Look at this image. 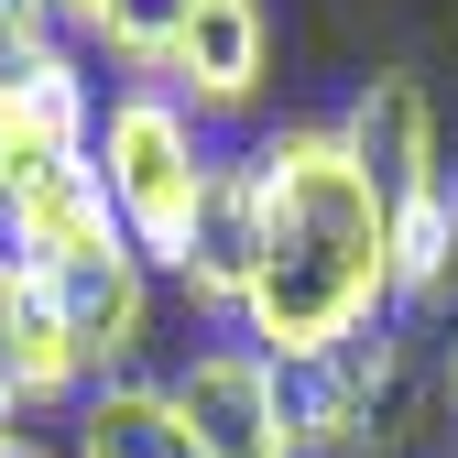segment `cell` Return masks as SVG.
<instances>
[{
    "mask_svg": "<svg viewBox=\"0 0 458 458\" xmlns=\"http://www.w3.org/2000/svg\"><path fill=\"white\" fill-rule=\"evenodd\" d=\"M251 197H262V273H251V306H241L251 350L273 371H306L338 338L382 327V306H393V197L338 142V121H284L251 153Z\"/></svg>",
    "mask_w": 458,
    "mask_h": 458,
    "instance_id": "obj_1",
    "label": "cell"
},
{
    "mask_svg": "<svg viewBox=\"0 0 458 458\" xmlns=\"http://www.w3.org/2000/svg\"><path fill=\"white\" fill-rule=\"evenodd\" d=\"M98 197L121 218V241L164 273H186V241H197V208L218 186V153L197 142V109L175 88H121L98 109Z\"/></svg>",
    "mask_w": 458,
    "mask_h": 458,
    "instance_id": "obj_2",
    "label": "cell"
},
{
    "mask_svg": "<svg viewBox=\"0 0 458 458\" xmlns=\"http://www.w3.org/2000/svg\"><path fill=\"white\" fill-rule=\"evenodd\" d=\"M393 393H404V338H393V327L338 338L327 360L284 371L295 447H306V458H360V447H382V437H393Z\"/></svg>",
    "mask_w": 458,
    "mask_h": 458,
    "instance_id": "obj_3",
    "label": "cell"
},
{
    "mask_svg": "<svg viewBox=\"0 0 458 458\" xmlns=\"http://www.w3.org/2000/svg\"><path fill=\"white\" fill-rule=\"evenodd\" d=\"M164 393H175L197 458H306V447H295V415H284V371H273L262 350H241V338L197 350Z\"/></svg>",
    "mask_w": 458,
    "mask_h": 458,
    "instance_id": "obj_4",
    "label": "cell"
},
{
    "mask_svg": "<svg viewBox=\"0 0 458 458\" xmlns=\"http://www.w3.org/2000/svg\"><path fill=\"white\" fill-rule=\"evenodd\" d=\"M98 153V98L77 77L66 44H44L33 66L0 88V218H12V197L33 175H55V164H88Z\"/></svg>",
    "mask_w": 458,
    "mask_h": 458,
    "instance_id": "obj_5",
    "label": "cell"
},
{
    "mask_svg": "<svg viewBox=\"0 0 458 458\" xmlns=\"http://www.w3.org/2000/svg\"><path fill=\"white\" fill-rule=\"evenodd\" d=\"M44 284H55V306H66L88 371H121L142 338H153V262L121 241V229H109V241H88V251H66Z\"/></svg>",
    "mask_w": 458,
    "mask_h": 458,
    "instance_id": "obj_6",
    "label": "cell"
},
{
    "mask_svg": "<svg viewBox=\"0 0 458 458\" xmlns=\"http://www.w3.org/2000/svg\"><path fill=\"white\" fill-rule=\"evenodd\" d=\"M262 66H273V22H262V0H186L175 66H164V88H175L186 109H208V121L251 109V98H262Z\"/></svg>",
    "mask_w": 458,
    "mask_h": 458,
    "instance_id": "obj_7",
    "label": "cell"
},
{
    "mask_svg": "<svg viewBox=\"0 0 458 458\" xmlns=\"http://www.w3.org/2000/svg\"><path fill=\"white\" fill-rule=\"evenodd\" d=\"M338 142H350L371 164V186L393 208H415V197H447V142H437V98L415 77H371L350 98V121H338Z\"/></svg>",
    "mask_w": 458,
    "mask_h": 458,
    "instance_id": "obj_8",
    "label": "cell"
},
{
    "mask_svg": "<svg viewBox=\"0 0 458 458\" xmlns=\"http://www.w3.org/2000/svg\"><path fill=\"white\" fill-rule=\"evenodd\" d=\"M0 371H12L22 404H66V393H88V350H77L66 306H55V284L22 251H0Z\"/></svg>",
    "mask_w": 458,
    "mask_h": 458,
    "instance_id": "obj_9",
    "label": "cell"
},
{
    "mask_svg": "<svg viewBox=\"0 0 458 458\" xmlns=\"http://www.w3.org/2000/svg\"><path fill=\"white\" fill-rule=\"evenodd\" d=\"M251 273H262V197H251V164H218V186L197 208V241H186V295L241 317Z\"/></svg>",
    "mask_w": 458,
    "mask_h": 458,
    "instance_id": "obj_10",
    "label": "cell"
},
{
    "mask_svg": "<svg viewBox=\"0 0 458 458\" xmlns=\"http://www.w3.org/2000/svg\"><path fill=\"white\" fill-rule=\"evenodd\" d=\"M66 458H197V437H186L164 382H98L77 404V447Z\"/></svg>",
    "mask_w": 458,
    "mask_h": 458,
    "instance_id": "obj_11",
    "label": "cell"
},
{
    "mask_svg": "<svg viewBox=\"0 0 458 458\" xmlns=\"http://www.w3.org/2000/svg\"><path fill=\"white\" fill-rule=\"evenodd\" d=\"M66 22H77L98 55H121L142 88H164V66H175V33H186V0H66Z\"/></svg>",
    "mask_w": 458,
    "mask_h": 458,
    "instance_id": "obj_12",
    "label": "cell"
},
{
    "mask_svg": "<svg viewBox=\"0 0 458 458\" xmlns=\"http://www.w3.org/2000/svg\"><path fill=\"white\" fill-rule=\"evenodd\" d=\"M447 262H458L447 197H415V208H393V306H437Z\"/></svg>",
    "mask_w": 458,
    "mask_h": 458,
    "instance_id": "obj_13",
    "label": "cell"
},
{
    "mask_svg": "<svg viewBox=\"0 0 458 458\" xmlns=\"http://www.w3.org/2000/svg\"><path fill=\"white\" fill-rule=\"evenodd\" d=\"M437 393H447V415H458V327H447V360H437Z\"/></svg>",
    "mask_w": 458,
    "mask_h": 458,
    "instance_id": "obj_14",
    "label": "cell"
},
{
    "mask_svg": "<svg viewBox=\"0 0 458 458\" xmlns=\"http://www.w3.org/2000/svg\"><path fill=\"white\" fill-rule=\"evenodd\" d=\"M12 415H22V393H12V371H0V437H12Z\"/></svg>",
    "mask_w": 458,
    "mask_h": 458,
    "instance_id": "obj_15",
    "label": "cell"
},
{
    "mask_svg": "<svg viewBox=\"0 0 458 458\" xmlns=\"http://www.w3.org/2000/svg\"><path fill=\"white\" fill-rule=\"evenodd\" d=\"M0 458H44V447H33V437H22V426H12V437H0Z\"/></svg>",
    "mask_w": 458,
    "mask_h": 458,
    "instance_id": "obj_16",
    "label": "cell"
},
{
    "mask_svg": "<svg viewBox=\"0 0 458 458\" xmlns=\"http://www.w3.org/2000/svg\"><path fill=\"white\" fill-rule=\"evenodd\" d=\"M447 229H458V153H447Z\"/></svg>",
    "mask_w": 458,
    "mask_h": 458,
    "instance_id": "obj_17",
    "label": "cell"
}]
</instances>
